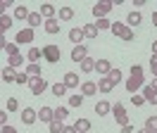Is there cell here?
Returning <instances> with one entry per match:
<instances>
[{"label":"cell","instance_id":"cell-56","mask_svg":"<svg viewBox=\"0 0 157 133\" xmlns=\"http://www.w3.org/2000/svg\"><path fill=\"white\" fill-rule=\"evenodd\" d=\"M0 133H2V126H0Z\"/></svg>","mask_w":157,"mask_h":133},{"label":"cell","instance_id":"cell-41","mask_svg":"<svg viewBox=\"0 0 157 133\" xmlns=\"http://www.w3.org/2000/svg\"><path fill=\"white\" fill-rule=\"evenodd\" d=\"M29 81H31V78H29V74H26V71H17V81H14V83H19V86H26Z\"/></svg>","mask_w":157,"mask_h":133},{"label":"cell","instance_id":"cell-27","mask_svg":"<svg viewBox=\"0 0 157 133\" xmlns=\"http://www.w3.org/2000/svg\"><path fill=\"white\" fill-rule=\"evenodd\" d=\"M12 24H14V19L10 17V14H2L0 17V33H5V31H10Z\"/></svg>","mask_w":157,"mask_h":133},{"label":"cell","instance_id":"cell-21","mask_svg":"<svg viewBox=\"0 0 157 133\" xmlns=\"http://www.w3.org/2000/svg\"><path fill=\"white\" fill-rule=\"evenodd\" d=\"M140 19H143V14L138 12V10H133V12H128V17H126V26H138L140 24Z\"/></svg>","mask_w":157,"mask_h":133},{"label":"cell","instance_id":"cell-25","mask_svg":"<svg viewBox=\"0 0 157 133\" xmlns=\"http://www.w3.org/2000/svg\"><path fill=\"white\" fill-rule=\"evenodd\" d=\"M40 21H43V17H40V12H29V19H26V24H29V28H36V26H40Z\"/></svg>","mask_w":157,"mask_h":133},{"label":"cell","instance_id":"cell-43","mask_svg":"<svg viewBox=\"0 0 157 133\" xmlns=\"http://www.w3.org/2000/svg\"><path fill=\"white\" fill-rule=\"evenodd\" d=\"M19 109V102H17V97H10L7 100V112H17Z\"/></svg>","mask_w":157,"mask_h":133},{"label":"cell","instance_id":"cell-52","mask_svg":"<svg viewBox=\"0 0 157 133\" xmlns=\"http://www.w3.org/2000/svg\"><path fill=\"white\" fill-rule=\"evenodd\" d=\"M62 133H76V131H74V126H64V131H62Z\"/></svg>","mask_w":157,"mask_h":133},{"label":"cell","instance_id":"cell-37","mask_svg":"<svg viewBox=\"0 0 157 133\" xmlns=\"http://www.w3.org/2000/svg\"><path fill=\"white\" fill-rule=\"evenodd\" d=\"M48 131L50 133H62V131H64V124H62V121H50L48 124Z\"/></svg>","mask_w":157,"mask_h":133},{"label":"cell","instance_id":"cell-10","mask_svg":"<svg viewBox=\"0 0 157 133\" xmlns=\"http://www.w3.org/2000/svg\"><path fill=\"white\" fill-rule=\"evenodd\" d=\"M57 14V7L52 5V2H43L40 5V17H45V19H52Z\"/></svg>","mask_w":157,"mask_h":133},{"label":"cell","instance_id":"cell-57","mask_svg":"<svg viewBox=\"0 0 157 133\" xmlns=\"http://www.w3.org/2000/svg\"><path fill=\"white\" fill-rule=\"evenodd\" d=\"M0 78H2V76H0Z\"/></svg>","mask_w":157,"mask_h":133},{"label":"cell","instance_id":"cell-50","mask_svg":"<svg viewBox=\"0 0 157 133\" xmlns=\"http://www.w3.org/2000/svg\"><path fill=\"white\" fill-rule=\"evenodd\" d=\"M121 133H133V126H131V124H126V126H121Z\"/></svg>","mask_w":157,"mask_h":133},{"label":"cell","instance_id":"cell-51","mask_svg":"<svg viewBox=\"0 0 157 133\" xmlns=\"http://www.w3.org/2000/svg\"><path fill=\"white\" fill-rule=\"evenodd\" d=\"M150 88H152V90H157V76H152V83H150Z\"/></svg>","mask_w":157,"mask_h":133},{"label":"cell","instance_id":"cell-39","mask_svg":"<svg viewBox=\"0 0 157 133\" xmlns=\"http://www.w3.org/2000/svg\"><path fill=\"white\" fill-rule=\"evenodd\" d=\"M81 104H83V95H71V97H69V107H81Z\"/></svg>","mask_w":157,"mask_h":133},{"label":"cell","instance_id":"cell-47","mask_svg":"<svg viewBox=\"0 0 157 133\" xmlns=\"http://www.w3.org/2000/svg\"><path fill=\"white\" fill-rule=\"evenodd\" d=\"M150 69H152V76H157V55L150 57Z\"/></svg>","mask_w":157,"mask_h":133},{"label":"cell","instance_id":"cell-11","mask_svg":"<svg viewBox=\"0 0 157 133\" xmlns=\"http://www.w3.org/2000/svg\"><path fill=\"white\" fill-rule=\"evenodd\" d=\"M40 57H43V50H40V48H29V52H26V62H29V64H38Z\"/></svg>","mask_w":157,"mask_h":133},{"label":"cell","instance_id":"cell-31","mask_svg":"<svg viewBox=\"0 0 157 133\" xmlns=\"http://www.w3.org/2000/svg\"><path fill=\"white\" fill-rule=\"evenodd\" d=\"M93 24H95V28H98V31H107V28H112V21H109L107 17H102V19H95Z\"/></svg>","mask_w":157,"mask_h":133},{"label":"cell","instance_id":"cell-26","mask_svg":"<svg viewBox=\"0 0 157 133\" xmlns=\"http://www.w3.org/2000/svg\"><path fill=\"white\" fill-rule=\"evenodd\" d=\"M78 66H81V71H83V74H90V71H95V59H93V57H86Z\"/></svg>","mask_w":157,"mask_h":133},{"label":"cell","instance_id":"cell-12","mask_svg":"<svg viewBox=\"0 0 157 133\" xmlns=\"http://www.w3.org/2000/svg\"><path fill=\"white\" fill-rule=\"evenodd\" d=\"M140 88H143V78H133V76H131V78H126V90H128L131 95L138 93Z\"/></svg>","mask_w":157,"mask_h":133},{"label":"cell","instance_id":"cell-34","mask_svg":"<svg viewBox=\"0 0 157 133\" xmlns=\"http://www.w3.org/2000/svg\"><path fill=\"white\" fill-rule=\"evenodd\" d=\"M24 59H26V57H21V55H12L10 59H7V66H12V69H19Z\"/></svg>","mask_w":157,"mask_h":133},{"label":"cell","instance_id":"cell-9","mask_svg":"<svg viewBox=\"0 0 157 133\" xmlns=\"http://www.w3.org/2000/svg\"><path fill=\"white\" fill-rule=\"evenodd\" d=\"M78 81H81V78H78V74H74V71H67L64 78H62V83L67 86V90L69 88H78Z\"/></svg>","mask_w":157,"mask_h":133},{"label":"cell","instance_id":"cell-7","mask_svg":"<svg viewBox=\"0 0 157 133\" xmlns=\"http://www.w3.org/2000/svg\"><path fill=\"white\" fill-rule=\"evenodd\" d=\"M36 121H38V112L31 109V107H24V109H21V124L31 126V124H36Z\"/></svg>","mask_w":157,"mask_h":133},{"label":"cell","instance_id":"cell-18","mask_svg":"<svg viewBox=\"0 0 157 133\" xmlns=\"http://www.w3.org/2000/svg\"><path fill=\"white\" fill-rule=\"evenodd\" d=\"M109 112H112V104H109L107 100H100V102L95 104V114H98V116H107Z\"/></svg>","mask_w":157,"mask_h":133},{"label":"cell","instance_id":"cell-48","mask_svg":"<svg viewBox=\"0 0 157 133\" xmlns=\"http://www.w3.org/2000/svg\"><path fill=\"white\" fill-rule=\"evenodd\" d=\"M2 133H17V128H14V126H10V124H7V126H2Z\"/></svg>","mask_w":157,"mask_h":133},{"label":"cell","instance_id":"cell-54","mask_svg":"<svg viewBox=\"0 0 157 133\" xmlns=\"http://www.w3.org/2000/svg\"><path fill=\"white\" fill-rule=\"evenodd\" d=\"M152 24L157 26V12H152Z\"/></svg>","mask_w":157,"mask_h":133},{"label":"cell","instance_id":"cell-33","mask_svg":"<svg viewBox=\"0 0 157 133\" xmlns=\"http://www.w3.org/2000/svg\"><path fill=\"white\" fill-rule=\"evenodd\" d=\"M64 93H67V86L62 83V81H57V83H52V95H55V97H62Z\"/></svg>","mask_w":157,"mask_h":133},{"label":"cell","instance_id":"cell-44","mask_svg":"<svg viewBox=\"0 0 157 133\" xmlns=\"http://www.w3.org/2000/svg\"><path fill=\"white\" fill-rule=\"evenodd\" d=\"M133 38H136V31H133V28H126L124 36H121V40H133Z\"/></svg>","mask_w":157,"mask_h":133},{"label":"cell","instance_id":"cell-55","mask_svg":"<svg viewBox=\"0 0 157 133\" xmlns=\"http://www.w3.org/2000/svg\"><path fill=\"white\" fill-rule=\"evenodd\" d=\"M136 133H150V131H147L145 126H143V128H138V131H136Z\"/></svg>","mask_w":157,"mask_h":133},{"label":"cell","instance_id":"cell-35","mask_svg":"<svg viewBox=\"0 0 157 133\" xmlns=\"http://www.w3.org/2000/svg\"><path fill=\"white\" fill-rule=\"evenodd\" d=\"M145 128H147L150 133H157V114H155V116H147V119H145Z\"/></svg>","mask_w":157,"mask_h":133},{"label":"cell","instance_id":"cell-15","mask_svg":"<svg viewBox=\"0 0 157 133\" xmlns=\"http://www.w3.org/2000/svg\"><path fill=\"white\" fill-rule=\"evenodd\" d=\"M0 76H2V81H5V83H14V81H17V69L5 66V69L0 71Z\"/></svg>","mask_w":157,"mask_h":133},{"label":"cell","instance_id":"cell-38","mask_svg":"<svg viewBox=\"0 0 157 133\" xmlns=\"http://www.w3.org/2000/svg\"><path fill=\"white\" fill-rule=\"evenodd\" d=\"M5 52H7L10 57H12V55H19V45L12 40V43H7V45H5Z\"/></svg>","mask_w":157,"mask_h":133},{"label":"cell","instance_id":"cell-13","mask_svg":"<svg viewBox=\"0 0 157 133\" xmlns=\"http://www.w3.org/2000/svg\"><path fill=\"white\" fill-rule=\"evenodd\" d=\"M74 131H76V133H88L90 131V121H88V119H83V116H78L76 121H74Z\"/></svg>","mask_w":157,"mask_h":133},{"label":"cell","instance_id":"cell-14","mask_svg":"<svg viewBox=\"0 0 157 133\" xmlns=\"http://www.w3.org/2000/svg\"><path fill=\"white\" fill-rule=\"evenodd\" d=\"M109 69H112V64H109V59H95V71H98L100 76H107Z\"/></svg>","mask_w":157,"mask_h":133},{"label":"cell","instance_id":"cell-28","mask_svg":"<svg viewBox=\"0 0 157 133\" xmlns=\"http://www.w3.org/2000/svg\"><path fill=\"white\" fill-rule=\"evenodd\" d=\"M126 24H124V21H112V28H109V31H112V33H114V36L117 38H121L124 36V31H126Z\"/></svg>","mask_w":157,"mask_h":133},{"label":"cell","instance_id":"cell-1","mask_svg":"<svg viewBox=\"0 0 157 133\" xmlns=\"http://www.w3.org/2000/svg\"><path fill=\"white\" fill-rule=\"evenodd\" d=\"M112 7H114V0H100V2L93 5V17H95V19L107 17L109 12H112Z\"/></svg>","mask_w":157,"mask_h":133},{"label":"cell","instance_id":"cell-32","mask_svg":"<svg viewBox=\"0 0 157 133\" xmlns=\"http://www.w3.org/2000/svg\"><path fill=\"white\" fill-rule=\"evenodd\" d=\"M26 74H29V78H38V76H43L40 64H29V66H26Z\"/></svg>","mask_w":157,"mask_h":133},{"label":"cell","instance_id":"cell-6","mask_svg":"<svg viewBox=\"0 0 157 133\" xmlns=\"http://www.w3.org/2000/svg\"><path fill=\"white\" fill-rule=\"evenodd\" d=\"M86 57H88V48L83 45V43H81V45H74V48H71V62L81 64Z\"/></svg>","mask_w":157,"mask_h":133},{"label":"cell","instance_id":"cell-20","mask_svg":"<svg viewBox=\"0 0 157 133\" xmlns=\"http://www.w3.org/2000/svg\"><path fill=\"white\" fill-rule=\"evenodd\" d=\"M12 19H21V21H26V19H29V7H26V5H17Z\"/></svg>","mask_w":157,"mask_h":133},{"label":"cell","instance_id":"cell-24","mask_svg":"<svg viewBox=\"0 0 157 133\" xmlns=\"http://www.w3.org/2000/svg\"><path fill=\"white\" fill-rule=\"evenodd\" d=\"M69 40H71V43H74V45H81V40H83V31H81V28H69Z\"/></svg>","mask_w":157,"mask_h":133},{"label":"cell","instance_id":"cell-30","mask_svg":"<svg viewBox=\"0 0 157 133\" xmlns=\"http://www.w3.org/2000/svg\"><path fill=\"white\" fill-rule=\"evenodd\" d=\"M52 114H55V121H64V119L69 116V109H67V107H55Z\"/></svg>","mask_w":157,"mask_h":133},{"label":"cell","instance_id":"cell-42","mask_svg":"<svg viewBox=\"0 0 157 133\" xmlns=\"http://www.w3.org/2000/svg\"><path fill=\"white\" fill-rule=\"evenodd\" d=\"M131 76H133V78H143V66L133 64V66H131Z\"/></svg>","mask_w":157,"mask_h":133},{"label":"cell","instance_id":"cell-23","mask_svg":"<svg viewBox=\"0 0 157 133\" xmlns=\"http://www.w3.org/2000/svg\"><path fill=\"white\" fill-rule=\"evenodd\" d=\"M143 97H145V102L157 104V90H152L150 86H143Z\"/></svg>","mask_w":157,"mask_h":133},{"label":"cell","instance_id":"cell-40","mask_svg":"<svg viewBox=\"0 0 157 133\" xmlns=\"http://www.w3.org/2000/svg\"><path fill=\"white\" fill-rule=\"evenodd\" d=\"M131 104H133V107H143V104H145V97L138 95V93H133L131 95Z\"/></svg>","mask_w":157,"mask_h":133},{"label":"cell","instance_id":"cell-3","mask_svg":"<svg viewBox=\"0 0 157 133\" xmlns=\"http://www.w3.org/2000/svg\"><path fill=\"white\" fill-rule=\"evenodd\" d=\"M29 88H31V95H33V97H40V95L48 90V81H45L43 76H38V78H31V81H29Z\"/></svg>","mask_w":157,"mask_h":133},{"label":"cell","instance_id":"cell-8","mask_svg":"<svg viewBox=\"0 0 157 133\" xmlns=\"http://www.w3.org/2000/svg\"><path fill=\"white\" fill-rule=\"evenodd\" d=\"M98 93V83L95 81H81V95L83 97H93Z\"/></svg>","mask_w":157,"mask_h":133},{"label":"cell","instance_id":"cell-53","mask_svg":"<svg viewBox=\"0 0 157 133\" xmlns=\"http://www.w3.org/2000/svg\"><path fill=\"white\" fill-rule=\"evenodd\" d=\"M152 55H157V40H152Z\"/></svg>","mask_w":157,"mask_h":133},{"label":"cell","instance_id":"cell-2","mask_svg":"<svg viewBox=\"0 0 157 133\" xmlns=\"http://www.w3.org/2000/svg\"><path fill=\"white\" fill-rule=\"evenodd\" d=\"M40 50H43V59H48L50 64H57V62H59V57H62V50H59L57 45H52V43L43 45Z\"/></svg>","mask_w":157,"mask_h":133},{"label":"cell","instance_id":"cell-45","mask_svg":"<svg viewBox=\"0 0 157 133\" xmlns=\"http://www.w3.org/2000/svg\"><path fill=\"white\" fill-rule=\"evenodd\" d=\"M12 2H14V0H0V17H2V14H5V10L10 7Z\"/></svg>","mask_w":157,"mask_h":133},{"label":"cell","instance_id":"cell-22","mask_svg":"<svg viewBox=\"0 0 157 133\" xmlns=\"http://www.w3.org/2000/svg\"><path fill=\"white\" fill-rule=\"evenodd\" d=\"M71 17H74V7H69V5L59 7V12H57V19H59V21H69Z\"/></svg>","mask_w":157,"mask_h":133},{"label":"cell","instance_id":"cell-4","mask_svg":"<svg viewBox=\"0 0 157 133\" xmlns=\"http://www.w3.org/2000/svg\"><path fill=\"white\" fill-rule=\"evenodd\" d=\"M36 38V33H33V28H21V31H17V36H14V43L17 45H29L31 40Z\"/></svg>","mask_w":157,"mask_h":133},{"label":"cell","instance_id":"cell-19","mask_svg":"<svg viewBox=\"0 0 157 133\" xmlns=\"http://www.w3.org/2000/svg\"><path fill=\"white\" fill-rule=\"evenodd\" d=\"M112 88H114V83L109 81L107 76H102V78H98V90H100V93H112Z\"/></svg>","mask_w":157,"mask_h":133},{"label":"cell","instance_id":"cell-16","mask_svg":"<svg viewBox=\"0 0 157 133\" xmlns=\"http://www.w3.org/2000/svg\"><path fill=\"white\" fill-rule=\"evenodd\" d=\"M38 119L43 124H50V121H55V114H52V107H40V112H38Z\"/></svg>","mask_w":157,"mask_h":133},{"label":"cell","instance_id":"cell-17","mask_svg":"<svg viewBox=\"0 0 157 133\" xmlns=\"http://www.w3.org/2000/svg\"><path fill=\"white\" fill-rule=\"evenodd\" d=\"M59 24H62V21H59L57 17H52V19H45V24H43V26H45L48 33H59Z\"/></svg>","mask_w":157,"mask_h":133},{"label":"cell","instance_id":"cell-29","mask_svg":"<svg viewBox=\"0 0 157 133\" xmlns=\"http://www.w3.org/2000/svg\"><path fill=\"white\" fill-rule=\"evenodd\" d=\"M81 31H83V38H90V40H93V38H98V28H95V24H93V21H90V24H86Z\"/></svg>","mask_w":157,"mask_h":133},{"label":"cell","instance_id":"cell-5","mask_svg":"<svg viewBox=\"0 0 157 133\" xmlns=\"http://www.w3.org/2000/svg\"><path fill=\"white\" fill-rule=\"evenodd\" d=\"M112 114H114V119H117V124H119V126H126V124H128V116H126V107H124L121 102L112 104Z\"/></svg>","mask_w":157,"mask_h":133},{"label":"cell","instance_id":"cell-49","mask_svg":"<svg viewBox=\"0 0 157 133\" xmlns=\"http://www.w3.org/2000/svg\"><path fill=\"white\" fill-rule=\"evenodd\" d=\"M5 45H7V38H5V33H0V50H5Z\"/></svg>","mask_w":157,"mask_h":133},{"label":"cell","instance_id":"cell-36","mask_svg":"<svg viewBox=\"0 0 157 133\" xmlns=\"http://www.w3.org/2000/svg\"><path fill=\"white\" fill-rule=\"evenodd\" d=\"M107 78L109 81H112V83L117 86L119 81H121V78H124V76H121V71H119V69H109V74H107Z\"/></svg>","mask_w":157,"mask_h":133},{"label":"cell","instance_id":"cell-46","mask_svg":"<svg viewBox=\"0 0 157 133\" xmlns=\"http://www.w3.org/2000/svg\"><path fill=\"white\" fill-rule=\"evenodd\" d=\"M7 109H0V126H7Z\"/></svg>","mask_w":157,"mask_h":133}]
</instances>
